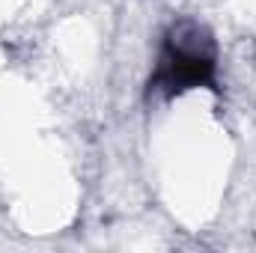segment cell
Segmentation results:
<instances>
[{"label": "cell", "instance_id": "obj_1", "mask_svg": "<svg viewBox=\"0 0 256 253\" xmlns=\"http://www.w3.org/2000/svg\"><path fill=\"white\" fill-rule=\"evenodd\" d=\"M214 72H218V48L208 27L191 18H182L164 36L158 66L149 78V92H161L164 98H173L194 86L214 90Z\"/></svg>", "mask_w": 256, "mask_h": 253}]
</instances>
